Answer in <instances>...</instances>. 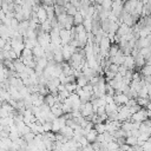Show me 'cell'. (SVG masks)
Returning a JSON list of instances; mask_svg holds the SVG:
<instances>
[{
	"label": "cell",
	"mask_w": 151,
	"mask_h": 151,
	"mask_svg": "<svg viewBox=\"0 0 151 151\" xmlns=\"http://www.w3.org/2000/svg\"><path fill=\"white\" fill-rule=\"evenodd\" d=\"M147 119V114H146V109L142 107L139 111H137L136 113H133L130 118V122L132 123H143L144 120Z\"/></svg>",
	"instance_id": "cell-1"
},
{
	"label": "cell",
	"mask_w": 151,
	"mask_h": 151,
	"mask_svg": "<svg viewBox=\"0 0 151 151\" xmlns=\"http://www.w3.org/2000/svg\"><path fill=\"white\" fill-rule=\"evenodd\" d=\"M76 51H77V48H76V47H72V46H70L68 44H67V45H64V46H61V54H63L64 61H68V60L71 59L72 54H73Z\"/></svg>",
	"instance_id": "cell-2"
},
{
	"label": "cell",
	"mask_w": 151,
	"mask_h": 151,
	"mask_svg": "<svg viewBox=\"0 0 151 151\" xmlns=\"http://www.w3.org/2000/svg\"><path fill=\"white\" fill-rule=\"evenodd\" d=\"M59 38H60V41H61V46L67 45L70 42V40H71V32H70V29L61 28L59 31Z\"/></svg>",
	"instance_id": "cell-3"
},
{
	"label": "cell",
	"mask_w": 151,
	"mask_h": 151,
	"mask_svg": "<svg viewBox=\"0 0 151 151\" xmlns=\"http://www.w3.org/2000/svg\"><path fill=\"white\" fill-rule=\"evenodd\" d=\"M123 4L124 2H119V1H112V6H111V13L119 18L123 13Z\"/></svg>",
	"instance_id": "cell-4"
},
{
	"label": "cell",
	"mask_w": 151,
	"mask_h": 151,
	"mask_svg": "<svg viewBox=\"0 0 151 151\" xmlns=\"http://www.w3.org/2000/svg\"><path fill=\"white\" fill-rule=\"evenodd\" d=\"M110 60V63L111 64H116V65H123V63H124V60H125V54L123 53V51L119 48V51L117 52V54L113 57V58H110L109 59Z\"/></svg>",
	"instance_id": "cell-5"
},
{
	"label": "cell",
	"mask_w": 151,
	"mask_h": 151,
	"mask_svg": "<svg viewBox=\"0 0 151 151\" xmlns=\"http://www.w3.org/2000/svg\"><path fill=\"white\" fill-rule=\"evenodd\" d=\"M32 53H33V59H34V61H37L39 58L45 57V50H44L39 44H37V45L32 48Z\"/></svg>",
	"instance_id": "cell-6"
},
{
	"label": "cell",
	"mask_w": 151,
	"mask_h": 151,
	"mask_svg": "<svg viewBox=\"0 0 151 151\" xmlns=\"http://www.w3.org/2000/svg\"><path fill=\"white\" fill-rule=\"evenodd\" d=\"M113 101L119 106V105H125L127 101H129V98L126 94L124 93H116L113 96Z\"/></svg>",
	"instance_id": "cell-7"
},
{
	"label": "cell",
	"mask_w": 151,
	"mask_h": 151,
	"mask_svg": "<svg viewBox=\"0 0 151 151\" xmlns=\"http://www.w3.org/2000/svg\"><path fill=\"white\" fill-rule=\"evenodd\" d=\"M59 133H60L63 137H65V138H67V139L70 140V139L73 137V134H74V131H73V129H71L70 126L65 125L64 127H61V129H60Z\"/></svg>",
	"instance_id": "cell-8"
},
{
	"label": "cell",
	"mask_w": 151,
	"mask_h": 151,
	"mask_svg": "<svg viewBox=\"0 0 151 151\" xmlns=\"http://www.w3.org/2000/svg\"><path fill=\"white\" fill-rule=\"evenodd\" d=\"M35 13H37V18H38V20H39V24H42L44 21L47 20V13H46V9H45L41 5L39 6L38 11H37Z\"/></svg>",
	"instance_id": "cell-9"
},
{
	"label": "cell",
	"mask_w": 151,
	"mask_h": 151,
	"mask_svg": "<svg viewBox=\"0 0 151 151\" xmlns=\"http://www.w3.org/2000/svg\"><path fill=\"white\" fill-rule=\"evenodd\" d=\"M123 66H125L126 67V70H131V71H133V68H134V58L130 54V55H125V60H124V63H123Z\"/></svg>",
	"instance_id": "cell-10"
},
{
	"label": "cell",
	"mask_w": 151,
	"mask_h": 151,
	"mask_svg": "<svg viewBox=\"0 0 151 151\" xmlns=\"http://www.w3.org/2000/svg\"><path fill=\"white\" fill-rule=\"evenodd\" d=\"M13 66H14V71H15L18 74H19V73L25 72L26 66H25V65H24V63L20 60V58H18V59L13 60Z\"/></svg>",
	"instance_id": "cell-11"
},
{
	"label": "cell",
	"mask_w": 151,
	"mask_h": 151,
	"mask_svg": "<svg viewBox=\"0 0 151 151\" xmlns=\"http://www.w3.org/2000/svg\"><path fill=\"white\" fill-rule=\"evenodd\" d=\"M130 31H132V27H129L127 25H125V24H120L119 25V27H118V31H117V35L119 37V38H122L123 35H125V34H127Z\"/></svg>",
	"instance_id": "cell-12"
},
{
	"label": "cell",
	"mask_w": 151,
	"mask_h": 151,
	"mask_svg": "<svg viewBox=\"0 0 151 151\" xmlns=\"http://www.w3.org/2000/svg\"><path fill=\"white\" fill-rule=\"evenodd\" d=\"M55 100H57V96H53L51 93H48V94H46L44 97V104L48 105L50 107H52L55 104Z\"/></svg>",
	"instance_id": "cell-13"
},
{
	"label": "cell",
	"mask_w": 151,
	"mask_h": 151,
	"mask_svg": "<svg viewBox=\"0 0 151 151\" xmlns=\"http://www.w3.org/2000/svg\"><path fill=\"white\" fill-rule=\"evenodd\" d=\"M113 112H118V105L116 103L106 104L105 105V113H106V116H109V114H111Z\"/></svg>",
	"instance_id": "cell-14"
},
{
	"label": "cell",
	"mask_w": 151,
	"mask_h": 151,
	"mask_svg": "<svg viewBox=\"0 0 151 151\" xmlns=\"http://www.w3.org/2000/svg\"><path fill=\"white\" fill-rule=\"evenodd\" d=\"M97 136H98L97 131H96L94 129H92V130H90V131L86 133L85 138H86V140H87L90 144H92V143H94V142H96V138H97Z\"/></svg>",
	"instance_id": "cell-15"
},
{
	"label": "cell",
	"mask_w": 151,
	"mask_h": 151,
	"mask_svg": "<svg viewBox=\"0 0 151 151\" xmlns=\"http://www.w3.org/2000/svg\"><path fill=\"white\" fill-rule=\"evenodd\" d=\"M53 60L58 64H61L64 61V58H63V54H61V48H58L53 52Z\"/></svg>",
	"instance_id": "cell-16"
},
{
	"label": "cell",
	"mask_w": 151,
	"mask_h": 151,
	"mask_svg": "<svg viewBox=\"0 0 151 151\" xmlns=\"http://www.w3.org/2000/svg\"><path fill=\"white\" fill-rule=\"evenodd\" d=\"M40 29L45 33H50L51 29H52V26H51V21L47 19L46 21H44L42 24H40Z\"/></svg>",
	"instance_id": "cell-17"
},
{
	"label": "cell",
	"mask_w": 151,
	"mask_h": 151,
	"mask_svg": "<svg viewBox=\"0 0 151 151\" xmlns=\"http://www.w3.org/2000/svg\"><path fill=\"white\" fill-rule=\"evenodd\" d=\"M83 26L85 28V31L87 33H91V29H92V19L91 18H85L84 21H83Z\"/></svg>",
	"instance_id": "cell-18"
},
{
	"label": "cell",
	"mask_w": 151,
	"mask_h": 151,
	"mask_svg": "<svg viewBox=\"0 0 151 151\" xmlns=\"http://www.w3.org/2000/svg\"><path fill=\"white\" fill-rule=\"evenodd\" d=\"M118 51H119V46H118V44H111L110 50H109V59H110V58H113V57L117 54Z\"/></svg>",
	"instance_id": "cell-19"
},
{
	"label": "cell",
	"mask_w": 151,
	"mask_h": 151,
	"mask_svg": "<svg viewBox=\"0 0 151 151\" xmlns=\"http://www.w3.org/2000/svg\"><path fill=\"white\" fill-rule=\"evenodd\" d=\"M140 76L142 77H147V76H151V65H147L145 64L140 70Z\"/></svg>",
	"instance_id": "cell-20"
},
{
	"label": "cell",
	"mask_w": 151,
	"mask_h": 151,
	"mask_svg": "<svg viewBox=\"0 0 151 151\" xmlns=\"http://www.w3.org/2000/svg\"><path fill=\"white\" fill-rule=\"evenodd\" d=\"M83 21H84V17H83L79 12H77V13L73 15V25H74V26L81 25V24H83Z\"/></svg>",
	"instance_id": "cell-21"
},
{
	"label": "cell",
	"mask_w": 151,
	"mask_h": 151,
	"mask_svg": "<svg viewBox=\"0 0 151 151\" xmlns=\"http://www.w3.org/2000/svg\"><path fill=\"white\" fill-rule=\"evenodd\" d=\"M136 101H137V104H138L140 107H144V109H146L147 104L150 103L149 98H140V97H137V98H136Z\"/></svg>",
	"instance_id": "cell-22"
},
{
	"label": "cell",
	"mask_w": 151,
	"mask_h": 151,
	"mask_svg": "<svg viewBox=\"0 0 151 151\" xmlns=\"http://www.w3.org/2000/svg\"><path fill=\"white\" fill-rule=\"evenodd\" d=\"M106 150H107V151H119V145L116 143V140L110 142V143H107V145H106Z\"/></svg>",
	"instance_id": "cell-23"
},
{
	"label": "cell",
	"mask_w": 151,
	"mask_h": 151,
	"mask_svg": "<svg viewBox=\"0 0 151 151\" xmlns=\"http://www.w3.org/2000/svg\"><path fill=\"white\" fill-rule=\"evenodd\" d=\"M64 85H65V88H66L70 93L76 92L77 88H78V85H77L76 83H67V84H64Z\"/></svg>",
	"instance_id": "cell-24"
},
{
	"label": "cell",
	"mask_w": 151,
	"mask_h": 151,
	"mask_svg": "<svg viewBox=\"0 0 151 151\" xmlns=\"http://www.w3.org/2000/svg\"><path fill=\"white\" fill-rule=\"evenodd\" d=\"M93 129L97 131V133H104V132H106L105 123H98V124H94Z\"/></svg>",
	"instance_id": "cell-25"
},
{
	"label": "cell",
	"mask_w": 151,
	"mask_h": 151,
	"mask_svg": "<svg viewBox=\"0 0 151 151\" xmlns=\"http://www.w3.org/2000/svg\"><path fill=\"white\" fill-rule=\"evenodd\" d=\"M137 138L136 137H133V136H130V137H126L125 138V144H127V145H130V146H136L137 145Z\"/></svg>",
	"instance_id": "cell-26"
},
{
	"label": "cell",
	"mask_w": 151,
	"mask_h": 151,
	"mask_svg": "<svg viewBox=\"0 0 151 151\" xmlns=\"http://www.w3.org/2000/svg\"><path fill=\"white\" fill-rule=\"evenodd\" d=\"M34 137H35V134H34L33 132H28V133H26L25 136H22V139L28 144V143H32V142H33Z\"/></svg>",
	"instance_id": "cell-27"
},
{
	"label": "cell",
	"mask_w": 151,
	"mask_h": 151,
	"mask_svg": "<svg viewBox=\"0 0 151 151\" xmlns=\"http://www.w3.org/2000/svg\"><path fill=\"white\" fill-rule=\"evenodd\" d=\"M138 97H140V98H147V87H146V85L143 86L138 91Z\"/></svg>",
	"instance_id": "cell-28"
},
{
	"label": "cell",
	"mask_w": 151,
	"mask_h": 151,
	"mask_svg": "<svg viewBox=\"0 0 151 151\" xmlns=\"http://www.w3.org/2000/svg\"><path fill=\"white\" fill-rule=\"evenodd\" d=\"M126 72H127V70H126V67L125 66H123V65H119L118 66V74H120L122 77H124L125 74H126Z\"/></svg>",
	"instance_id": "cell-29"
},
{
	"label": "cell",
	"mask_w": 151,
	"mask_h": 151,
	"mask_svg": "<svg viewBox=\"0 0 151 151\" xmlns=\"http://www.w3.org/2000/svg\"><path fill=\"white\" fill-rule=\"evenodd\" d=\"M96 114H97V116H99V117H100V116L106 114V113H105V106H99V107H98V110L96 111Z\"/></svg>",
	"instance_id": "cell-30"
},
{
	"label": "cell",
	"mask_w": 151,
	"mask_h": 151,
	"mask_svg": "<svg viewBox=\"0 0 151 151\" xmlns=\"http://www.w3.org/2000/svg\"><path fill=\"white\" fill-rule=\"evenodd\" d=\"M81 151H93V147H92V145L88 143V144L81 146Z\"/></svg>",
	"instance_id": "cell-31"
},
{
	"label": "cell",
	"mask_w": 151,
	"mask_h": 151,
	"mask_svg": "<svg viewBox=\"0 0 151 151\" xmlns=\"http://www.w3.org/2000/svg\"><path fill=\"white\" fill-rule=\"evenodd\" d=\"M5 44H6V40H5V39H2V38H0V50H2V48H4Z\"/></svg>",
	"instance_id": "cell-32"
},
{
	"label": "cell",
	"mask_w": 151,
	"mask_h": 151,
	"mask_svg": "<svg viewBox=\"0 0 151 151\" xmlns=\"http://www.w3.org/2000/svg\"><path fill=\"white\" fill-rule=\"evenodd\" d=\"M147 133L151 136V125H150V126H149V129H147Z\"/></svg>",
	"instance_id": "cell-33"
},
{
	"label": "cell",
	"mask_w": 151,
	"mask_h": 151,
	"mask_svg": "<svg viewBox=\"0 0 151 151\" xmlns=\"http://www.w3.org/2000/svg\"><path fill=\"white\" fill-rule=\"evenodd\" d=\"M72 1H73V0H65V2H66V4H67V2H72Z\"/></svg>",
	"instance_id": "cell-34"
},
{
	"label": "cell",
	"mask_w": 151,
	"mask_h": 151,
	"mask_svg": "<svg viewBox=\"0 0 151 151\" xmlns=\"http://www.w3.org/2000/svg\"><path fill=\"white\" fill-rule=\"evenodd\" d=\"M147 120H149V123H150V125H151V118H147Z\"/></svg>",
	"instance_id": "cell-35"
}]
</instances>
